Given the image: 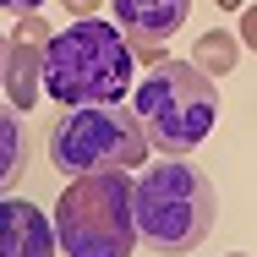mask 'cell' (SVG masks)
I'll return each mask as SVG.
<instances>
[{
  "label": "cell",
  "instance_id": "9c48e42d",
  "mask_svg": "<svg viewBox=\"0 0 257 257\" xmlns=\"http://www.w3.org/2000/svg\"><path fill=\"white\" fill-rule=\"evenodd\" d=\"M192 66L208 71V77H230V71L241 66V33H224V28L197 33V44H192Z\"/></svg>",
  "mask_w": 257,
  "mask_h": 257
},
{
  "label": "cell",
  "instance_id": "4fadbf2b",
  "mask_svg": "<svg viewBox=\"0 0 257 257\" xmlns=\"http://www.w3.org/2000/svg\"><path fill=\"white\" fill-rule=\"evenodd\" d=\"M44 0H0V11H17V17H28V11H39Z\"/></svg>",
  "mask_w": 257,
  "mask_h": 257
},
{
  "label": "cell",
  "instance_id": "5b68a950",
  "mask_svg": "<svg viewBox=\"0 0 257 257\" xmlns=\"http://www.w3.org/2000/svg\"><path fill=\"white\" fill-rule=\"evenodd\" d=\"M50 159L60 175L137 170L148 159V137L137 126V115L120 104H71L50 126Z\"/></svg>",
  "mask_w": 257,
  "mask_h": 257
},
{
  "label": "cell",
  "instance_id": "8992f818",
  "mask_svg": "<svg viewBox=\"0 0 257 257\" xmlns=\"http://www.w3.org/2000/svg\"><path fill=\"white\" fill-rule=\"evenodd\" d=\"M186 11H192V0H115V28L126 33L137 60H164Z\"/></svg>",
  "mask_w": 257,
  "mask_h": 257
},
{
  "label": "cell",
  "instance_id": "7a4b0ae2",
  "mask_svg": "<svg viewBox=\"0 0 257 257\" xmlns=\"http://www.w3.org/2000/svg\"><path fill=\"white\" fill-rule=\"evenodd\" d=\"M132 213H137V241H148L164 257H186L219 224V197H213V181L197 164L159 159L132 186Z\"/></svg>",
  "mask_w": 257,
  "mask_h": 257
},
{
  "label": "cell",
  "instance_id": "5bb4252c",
  "mask_svg": "<svg viewBox=\"0 0 257 257\" xmlns=\"http://www.w3.org/2000/svg\"><path fill=\"white\" fill-rule=\"evenodd\" d=\"M6 55H11V39H0V93H6Z\"/></svg>",
  "mask_w": 257,
  "mask_h": 257
},
{
  "label": "cell",
  "instance_id": "3957f363",
  "mask_svg": "<svg viewBox=\"0 0 257 257\" xmlns=\"http://www.w3.org/2000/svg\"><path fill=\"white\" fill-rule=\"evenodd\" d=\"M132 115L148 137V148L164 159H186L203 148L213 120H219V93L213 77L197 71L192 60H154V71L132 88Z\"/></svg>",
  "mask_w": 257,
  "mask_h": 257
},
{
  "label": "cell",
  "instance_id": "6da1fadb",
  "mask_svg": "<svg viewBox=\"0 0 257 257\" xmlns=\"http://www.w3.org/2000/svg\"><path fill=\"white\" fill-rule=\"evenodd\" d=\"M137 55L126 33L99 17H77L44 44V99L55 104H126Z\"/></svg>",
  "mask_w": 257,
  "mask_h": 257
},
{
  "label": "cell",
  "instance_id": "ba28073f",
  "mask_svg": "<svg viewBox=\"0 0 257 257\" xmlns=\"http://www.w3.org/2000/svg\"><path fill=\"white\" fill-rule=\"evenodd\" d=\"M6 93H11V109H33L39 93H44V50L39 44H11L6 55Z\"/></svg>",
  "mask_w": 257,
  "mask_h": 257
},
{
  "label": "cell",
  "instance_id": "277c9868",
  "mask_svg": "<svg viewBox=\"0 0 257 257\" xmlns=\"http://www.w3.org/2000/svg\"><path fill=\"white\" fill-rule=\"evenodd\" d=\"M126 170L71 175V186L55 203V235L66 257H132L137 246V213H132Z\"/></svg>",
  "mask_w": 257,
  "mask_h": 257
},
{
  "label": "cell",
  "instance_id": "2e32d148",
  "mask_svg": "<svg viewBox=\"0 0 257 257\" xmlns=\"http://www.w3.org/2000/svg\"><path fill=\"white\" fill-rule=\"evenodd\" d=\"M224 257H246V252H224Z\"/></svg>",
  "mask_w": 257,
  "mask_h": 257
},
{
  "label": "cell",
  "instance_id": "8fae6325",
  "mask_svg": "<svg viewBox=\"0 0 257 257\" xmlns=\"http://www.w3.org/2000/svg\"><path fill=\"white\" fill-rule=\"evenodd\" d=\"M241 44H246V50H257V6H252V0L241 6Z\"/></svg>",
  "mask_w": 257,
  "mask_h": 257
},
{
  "label": "cell",
  "instance_id": "52a82bcc",
  "mask_svg": "<svg viewBox=\"0 0 257 257\" xmlns=\"http://www.w3.org/2000/svg\"><path fill=\"white\" fill-rule=\"evenodd\" d=\"M55 219L28 197H0V257H55Z\"/></svg>",
  "mask_w": 257,
  "mask_h": 257
},
{
  "label": "cell",
  "instance_id": "9a60e30c",
  "mask_svg": "<svg viewBox=\"0 0 257 257\" xmlns=\"http://www.w3.org/2000/svg\"><path fill=\"white\" fill-rule=\"evenodd\" d=\"M219 6H224V11H241V6H246V0H219Z\"/></svg>",
  "mask_w": 257,
  "mask_h": 257
},
{
  "label": "cell",
  "instance_id": "7c38bea8",
  "mask_svg": "<svg viewBox=\"0 0 257 257\" xmlns=\"http://www.w3.org/2000/svg\"><path fill=\"white\" fill-rule=\"evenodd\" d=\"M60 6H66L71 17H93V11H99V6H104V0H60Z\"/></svg>",
  "mask_w": 257,
  "mask_h": 257
},
{
  "label": "cell",
  "instance_id": "30bf717a",
  "mask_svg": "<svg viewBox=\"0 0 257 257\" xmlns=\"http://www.w3.org/2000/svg\"><path fill=\"white\" fill-rule=\"evenodd\" d=\"M22 164H28V143H22V120L17 109H0V197L22 181Z\"/></svg>",
  "mask_w": 257,
  "mask_h": 257
}]
</instances>
